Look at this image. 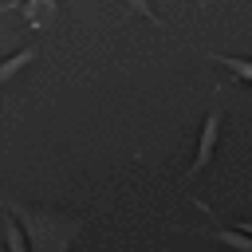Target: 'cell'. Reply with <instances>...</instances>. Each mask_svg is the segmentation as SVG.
I'll return each instance as SVG.
<instances>
[{"label":"cell","mask_w":252,"mask_h":252,"mask_svg":"<svg viewBox=\"0 0 252 252\" xmlns=\"http://www.w3.org/2000/svg\"><path fill=\"white\" fill-rule=\"evenodd\" d=\"M0 209L12 213L28 236L32 252H71L75 236L83 232V217L67 213V209H51V205H32V201H16L0 189Z\"/></svg>","instance_id":"6da1fadb"},{"label":"cell","mask_w":252,"mask_h":252,"mask_svg":"<svg viewBox=\"0 0 252 252\" xmlns=\"http://www.w3.org/2000/svg\"><path fill=\"white\" fill-rule=\"evenodd\" d=\"M217 138H220V106H213V110L205 114V122H201V134H197V158L189 161V169H185V181H189V177H197V173H201V169L213 161Z\"/></svg>","instance_id":"7a4b0ae2"},{"label":"cell","mask_w":252,"mask_h":252,"mask_svg":"<svg viewBox=\"0 0 252 252\" xmlns=\"http://www.w3.org/2000/svg\"><path fill=\"white\" fill-rule=\"evenodd\" d=\"M35 55H39V47H35V43H28V47H20V51L4 55V59H0V83L16 79V75H20V71H24V67H28L32 59H35Z\"/></svg>","instance_id":"3957f363"},{"label":"cell","mask_w":252,"mask_h":252,"mask_svg":"<svg viewBox=\"0 0 252 252\" xmlns=\"http://www.w3.org/2000/svg\"><path fill=\"white\" fill-rule=\"evenodd\" d=\"M0 232H4L8 252H28V236H24V228H20V220L12 213H0Z\"/></svg>","instance_id":"277c9868"},{"label":"cell","mask_w":252,"mask_h":252,"mask_svg":"<svg viewBox=\"0 0 252 252\" xmlns=\"http://www.w3.org/2000/svg\"><path fill=\"white\" fill-rule=\"evenodd\" d=\"M205 236H213V240H220V244H228V248H236V252H252V236L248 232H240V228H205Z\"/></svg>","instance_id":"5b68a950"},{"label":"cell","mask_w":252,"mask_h":252,"mask_svg":"<svg viewBox=\"0 0 252 252\" xmlns=\"http://www.w3.org/2000/svg\"><path fill=\"white\" fill-rule=\"evenodd\" d=\"M209 59L220 63V67H228L240 83H252V59H244V55H220V51H209Z\"/></svg>","instance_id":"8992f818"},{"label":"cell","mask_w":252,"mask_h":252,"mask_svg":"<svg viewBox=\"0 0 252 252\" xmlns=\"http://www.w3.org/2000/svg\"><path fill=\"white\" fill-rule=\"evenodd\" d=\"M20 12L32 20V24H39V20H47V16H55V4H20Z\"/></svg>","instance_id":"52a82bcc"},{"label":"cell","mask_w":252,"mask_h":252,"mask_svg":"<svg viewBox=\"0 0 252 252\" xmlns=\"http://www.w3.org/2000/svg\"><path fill=\"white\" fill-rule=\"evenodd\" d=\"M232 228H240V232H248V236H252V217H244V220H232Z\"/></svg>","instance_id":"ba28073f"},{"label":"cell","mask_w":252,"mask_h":252,"mask_svg":"<svg viewBox=\"0 0 252 252\" xmlns=\"http://www.w3.org/2000/svg\"><path fill=\"white\" fill-rule=\"evenodd\" d=\"M16 8H20L16 0H4V4H0V16H4V12H16Z\"/></svg>","instance_id":"9c48e42d"}]
</instances>
